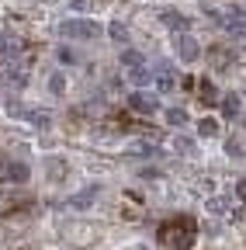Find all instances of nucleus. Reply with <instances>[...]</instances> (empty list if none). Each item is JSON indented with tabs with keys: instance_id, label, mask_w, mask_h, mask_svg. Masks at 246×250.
<instances>
[{
	"instance_id": "9d476101",
	"label": "nucleus",
	"mask_w": 246,
	"mask_h": 250,
	"mask_svg": "<svg viewBox=\"0 0 246 250\" xmlns=\"http://www.w3.org/2000/svg\"><path fill=\"white\" fill-rule=\"evenodd\" d=\"M129 77H132V83H135V87H146V83L152 80V70L146 66V62H139V66H132V70H129Z\"/></svg>"
},
{
	"instance_id": "6ab92c4d",
	"label": "nucleus",
	"mask_w": 246,
	"mask_h": 250,
	"mask_svg": "<svg viewBox=\"0 0 246 250\" xmlns=\"http://www.w3.org/2000/svg\"><path fill=\"white\" fill-rule=\"evenodd\" d=\"M121 62H125V66H139V62H142V56H139L135 49H125V52H121Z\"/></svg>"
},
{
	"instance_id": "aec40b11",
	"label": "nucleus",
	"mask_w": 246,
	"mask_h": 250,
	"mask_svg": "<svg viewBox=\"0 0 246 250\" xmlns=\"http://www.w3.org/2000/svg\"><path fill=\"white\" fill-rule=\"evenodd\" d=\"M49 87H52V94H63V90H66V77H63V73H52Z\"/></svg>"
},
{
	"instance_id": "20e7f679",
	"label": "nucleus",
	"mask_w": 246,
	"mask_h": 250,
	"mask_svg": "<svg viewBox=\"0 0 246 250\" xmlns=\"http://www.w3.org/2000/svg\"><path fill=\"white\" fill-rule=\"evenodd\" d=\"M177 56H180L184 62H194V59L201 56V45H198V39H194V35H188V31H184V35L177 39Z\"/></svg>"
},
{
	"instance_id": "b1692460",
	"label": "nucleus",
	"mask_w": 246,
	"mask_h": 250,
	"mask_svg": "<svg viewBox=\"0 0 246 250\" xmlns=\"http://www.w3.org/2000/svg\"><path fill=\"white\" fill-rule=\"evenodd\" d=\"M7 167H11V160H4V156H0V177L7 181Z\"/></svg>"
},
{
	"instance_id": "393cba45",
	"label": "nucleus",
	"mask_w": 246,
	"mask_h": 250,
	"mask_svg": "<svg viewBox=\"0 0 246 250\" xmlns=\"http://www.w3.org/2000/svg\"><path fill=\"white\" fill-rule=\"evenodd\" d=\"M236 195H239V198H246V181H239V184H236Z\"/></svg>"
},
{
	"instance_id": "1a4fd4ad",
	"label": "nucleus",
	"mask_w": 246,
	"mask_h": 250,
	"mask_svg": "<svg viewBox=\"0 0 246 250\" xmlns=\"http://www.w3.org/2000/svg\"><path fill=\"white\" fill-rule=\"evenodd\" d=\"M198 90H201V104H219V101H222L211 80H201V83H198Z\"/></svg>"
},
{
	"instance_id": "a878e982",
	"label": "nucleus",
	"mask_w": 246,
	"mask_h": 250,
	"mask_svg": "<svg viewBox=\"0 0 246 250\" xmlns=\"http://www.w3.org/2000/svg\"><path fill=\"white\" fill-rule=\"evenodd\" d=\"M73 7H87V0H73Z\"/></svg>"
},
{
	"instance_id": "5701e85b",
	"label": "nucleus",
	"mask_w": 246,
	"mask_h": 250,
	"mask_svg": "<svg viewBox=\"0 0 246 250\" xmlns=\"http://www.w3.org/2000/svg\"><path fill=\"white\" fill-rule=\"evenodd\" d=\"M226 153H229V156H243V146H239V143H232V139H229V143H226Z\"/></svg>"
},
{
	"instance_id": "f3484780",
	"label": "nucleus",
	"mask_w": 246,
	"mask_h": 250,
	"mask_svg": "<svg viewBox=\"0 0 246 250\" xmlns=\"http://www.w3.org/2000/svg\"><path fill=\"white\" fill-rule=\"evenodd\" d=\"M208 56H211V62H215V66H226V62H232V52H226V49H219V45H215Z\"/></svg>"
},
{
	"instance_id": "ddd939ff",
	"label": "nucleus",
	"mask_w": 246,
	"mask_h": 250,
	"mask_svg": "<svg viewBox=\"0 0 246 250\" xmlns=\"http://www.w3.org/2000/svg\"><path fill=\"white\" fill-rule=\"evenodd\" d=\"M215 132H219V118H201V122H198V136L211 139Z\"/></svg>"
},
{
	"instance_id": "f8f14e48",
	"label": "nucleus",
	"mask_w": 246,
	"mask_h": 250,
	"mask_svg": "<svg viewBox=\"0 0 246 250\" xmlns=\"http://www.w3.org/2000/svg\"><path fill=\"white\" fill-rule=\"evenodd\" d=\"M24 118L35 125V129H49V122H52V115L49 111H24Z\"/></svg>"
},
{
	"instance_id": "0eeeda50",
	"label": "nucleus",
	"mask_w": 246,
	"mask_h": 250,
	"mask_svg": "<svg viewBox=\"0 0 246 250\" xmlns=\"http://www.w3.org/2000/svg\"><path fill=\"white\" fill-rule=\"evenodd\" d=\"M97 198V188H87V191H80V195H73V198H66V205L70 208H87L90 202Z\"/></svg>"
},
{
	"instance_id": "7ed1b4c3",
	"label": "nucleus",
	"mask_w": 246,
	"mask_h": 250,
	"mask_svg": "<svg viewBox=\"0 0 246 250\" xmlns=\"http://www.w3.org/2000/svg\"><path fill=\"white\" fill-rule=\"evenodd\" d=\"M236 39H246V11L243 7H232V11H226V18H219Z\"/></svg>"
},
{
	"instance_id": "6e6552de",
	"label": "nucleus",
	"mask_w": 246,
	"mask_h": 250,
	"mask_svg": "<svg viewBox=\"0 0 246 250\" xmlns=\"http://www.w3.org/2000/svg\"><path fill=\"white\" fill-rule=\"evenodd\" d=\"M163 24L167 28H173V31H188V18H184V14H177V11H163Z\"/></svg>"
},
{
	"instance_id": "4468645a",
	"label": "nucleus",
	"mask_w": 246,
	"mask_h": 250,
	"mask_svg": "<svg viewBox=\"0 0 246 250\" xmlns=\"http://www.w3.org/2000/svg\"><path fill=\"white\" fill-rule=\"evenodd\" d=\"M108 35H111L114 42H129V28L121 24V21H111V24H108Z\"/></svg>"
},
{
	"instance_id": "4be33fe9",
	"label": "nucleus",
	"mask_w": 246,
	"mask_h": 250,
	"mask_svg": "<svg viewBox=\"0 0 246 250\" xmlns=\"http://www.w3.org/2000/svg\"><path fill=\"white\" fill-rule=\"evenodd\" d=\"M63 170H66V164H63V160H49V174H52V177H59Z\"/></svg>"
},
{
	"instance_id": "2eb2a0df",
	"label": "nucleus",
	"mask_w": 246,
	"mask_h": 250,
	"mask_svg": "<svg viewBox=\"0 0 246 250\" xmlns=\"http://www.w3.org/2000/svg\"><path fill=\"white\" fill-rule=\"evenodd\" d=\"M222 115L226 118H236L239 115V98H236V94H229V98L222 101Z\"/></svg>"
},
{
	"instance_id": "423d86ee",
	"label": "nucleus",
	"mask_w": 246,
	"mask_h": 250,
	"mask_svg": "<svg viewBox=\"0 0 246 250\" xmlns=\"http://www.w3.org/2000/svg\"><path fill=\"white\" fill-rule=\"evenodd\" d=\"M152 77H156V87H160L163 94L177 87V73H173V66H170V62H160V66L152 70Z\"/></svg>"
},
{
	"instance_id": "412c9836",
	"label": "nucleus",
	"mask_w": 246,
	"mask_h": 250,
	"mask_svg": "<svg viewBox=\"0 0 246 250\" xmlns=\"http://www.w3.org/2000/svg\"><path fill=\"white\" fill-rule=\"evenodd\" d=\"M4 108H7V115H24V104H21L18 98H7V104H4Z\"/></svg>"
},
{
	"instance_id": "f257e3e1",
	"label": "nucleus",
	"mask_w": 246,
	"mask_h": 250,
	"mask_svg": "<svg viewBox=\"0 0 246 250\" xmlns=\"http://www.w3.org/2000/svg\"><path fill=\"white\" fill-rule=\"evenodd\" d=\"M194 223L191 219H180V223H167L163 229H160V236H163V243L167 247H173V250H191V243H194Z\"/></svg>"
},
{
	"instance_id": "a211bd4d",
	"label": "nucleus",
	"mask_w": 246,
	"mask_h": 250,
	"mask_svg": "<svg viewBox=\"0 0 246 250\" xmlns=\"http://www.w3.org/2000/svg\"><path fill=\"white\" fill-rule=\"evenodd\" d=\"M173 149H180V153H191V149H194V139H188V136H173Z\"/></svg>"
},
{
	"instance_id": "9b49d317",
	"label": "nucleus",
	"mask_w": 246,
	"mask_h": 250,
	"mask_svg": "<svg viewBox=\"0 0 246 250\" xmlns=\"http://www.w3.org/2000/svg\"><path fill=\"white\" fill-rule=\"evenodd\" d=\"M28 174H32V170H28V164H11V167H7V181H11V184L28 181Z\"/></svg>"
},
{
	"instance_id": "dca6fc26",
	"label": "nucleus",
	"mask_w": 246,
	"mask_h": 250,
	"mask_svg": "<svg viewBox=\"0 0 246 250\" xmlns=\"http://www.w3.org/2000/svg\"><path fill=\"white\" fill-rule=\"evenodd\" d=\"M167 125H188V111H184V108H170L167 111Z\"/></svg>"
},
{
	"instance_id": "39448f33",
	"label": "nucleus",
	"mask_w": 246,
	"mask_h": 250,
	"mask_svg": "<svg viewBox=\"0 0 246 250\" xmlns=\"http://www.w3.org/2000/svg\"><path fill=\"white\" fill-rule=\"evenodd\" d=\"M129 108H132V111H139V115H152V111L160 108V101L152 98V94H146V90H135L132 98H129Z\"/></svg>"
},
{
	"instance_id": "f03ea898",
	"label": "nucleus",
	"mask_w": 246,
	"mask_h": 250,
	"mask_svg": "<svg viewBox=\"0 0 246 250\" xmlns=\"http://www.w3.org/2000/svg\"><path fill=\"white\" fill-rule=\"evenodd\" d=\"M63 35L73 39V42H90L101 35V28L94 21H83V18H73V21H63Z\"/></svg>"
}]
</instances>
